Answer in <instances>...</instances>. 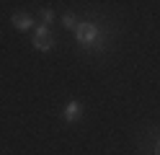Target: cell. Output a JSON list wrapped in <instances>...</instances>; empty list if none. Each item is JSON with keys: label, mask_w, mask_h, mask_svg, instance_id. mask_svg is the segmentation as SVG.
Wrapping results in <instances>:
<instances>
[{"label": "cell", "mask_w": 160, "mask_h": 155, "mask_svg": "<svg viewBox=\"0 0 160 155\" xmlns=\"http://www.w3.org/2000/svg\"><path fill=\"white\" fill-rule=\"evenodd\" d=\"M75 36L83 47H96L98 39H101V28H98L93 21H80L78 28H75Z\"/></svg>", "instance_id": "6da1fadb"}, {"label": "cell", "mask_w": 160, "mask_h": 155, "mask_svg": "<svg viewBox=\"0 0 160 155\" xmlns=\"http://www.w3.org/2000/svg\"><path fill=\"white\" fill-rule=\"evenodd\" d=\"M34 47L39 49V52H49L54 47V36L49 34V28L42 23V26H36V31H34Z\"/></svg>", "instance_id": "7a4b0ae2"}, {"label": "cell", "mask_w": 160, "mask_h": 155, "mask_svg": "<svg viewBox=\"0 0 160 155\" xmlns=\"http://www.w3.org/2000/svg\"><path fill=\"white\" fill-rule=\"evenodd\" d=\"M62 114H65V121H78L80 116H83V106H80V101H67V106L62 109Z\"/></svg>", "instance_id": "3957f363"}, {"label": "cell", "mask_w": 160, "mask_h": 155, "mask_svg": "<svg viewBox=\"0 0 160 155\" xmlns=\"http://www.w3.org/2000/svg\"><path fill=\"white\" fill-rule=\"evenodd\" d=\"M13 26H16L18 31H26V28L34 26V18L28 16V13H16V16H13Z\"/></svg>", "instance_id": "277c9868"}, {"label": "cell", "mask_w": 160, "mask_h": 155, "mask_svg": "<svg viewBox=\"0 0 160 155\" xmlns=\"http://www.w3.org/2000/svg\"><path fill=\"white\" fill-rule=\"evenodd\" d=\"M62 23H65V28H72V31H75L80 21H78V18L72 16V13H65V16H62Z\"/></svg>", "instance_id": "5b68a950"}, {"label": "cell", "mask_w": 160, "mask_h": 155, "mask_svg": "<svg viewBox=\"0 0 160 155\" xmlns=\"http://www.w3.org/2000/svg\"><path fill=\"white\" fill-rule=\"evenodd\" d=\"M42 21H44V26H49V23L54 21V10H52V8H44V10H42Z\"/></svg>", "instance_id": "8992f818"}, {"label": "cell", "mask_w": 160, "mask_h": 155, "mask_svg": "<svg viewBox=\"0 0 160 155\" xmlns=\"http://www.w3.org/2000/svg\"><path fill=\"white\" fill-rule=\"evenodd\" d=\"M155 155H160V140H158V145H155Z\"/></svg>", "instance_id": "52a82bcc"}]
</instances>
